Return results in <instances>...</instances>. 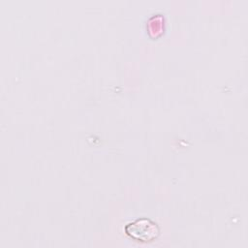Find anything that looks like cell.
Here are the masks:
<instances>
[{"mask_svg": "<svg viewBox=\"0 0 248 248\" xmlns=\"http://www.w3.org/2000/svg\"><path fill=\"white\" fill-rule=\"evenodd\" d=\"M125 232L131 237L140 241H151L159 234L157 224L149 219L141 218L126 225Z\"/></svg>", "mask_w": 248, "mask_h": 248, "instance_id": "obj_1", "label": "cell"}]
</instances>
